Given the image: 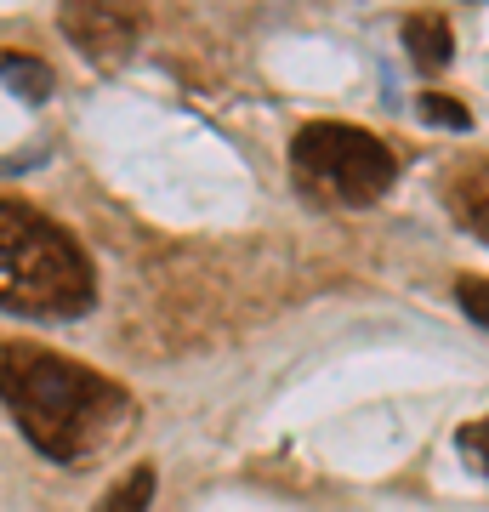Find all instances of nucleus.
I'll return each instance as SVG.
<instances>
[{
    "label": "nucleus",
    "mask_w": 489,
    "mask_h": 512,
    "mask_svg": "<svg viewBox=\"0 0 489 512\" xmlns=\"http://www.w3.org/2000/svg\"><path fill=\"white\" fill-rule=\"evenodd\" d=\"M0 399L12 404V416L40 456L69 461V467H91L131 433V399L109 376L35 342L0 348Z\"/></svg>",
    "instance_id": "f257e3e1"
},
{
    "label": "nucleus",
    "mask_w": 489,
    "mask_h": 512,
    "mask_svg": "<svg viewBox=\"0 0 489 512\" xmlns=\"http://www.w3.org/2000/svg\"><path fill=\"white\" fill-rule=\"evenodd\" d=\"M91 296L86 251L35 205L0 200V308L23 319H80Z\"/></svg>",
    "instance_id": "f03ea898"
},
{
    "label": "nucleus",
    "mask_w": 489,
    "mask_h": 512,
    "mask_svg": "<svg viewBox=\"0 0 489 512\" xmlns=\"http://www.w3.org/2000/svg\"><path fill=\"white\" fill-rule=\"evenodd\" d=\"M290 171H296V183L308 188L313 200L376 205L393 188V177H399V160L370 131L336 126V120H313L290 143Z\"/></svg>",
    "instance_id": "7ed1b4c3"
},
{
    "label": "nucleus",
    "mask_w": 489,
    "mask_h": 512,
    "mask_svg": "<svg viewBox=\"0 0 489 512\" xmlns=\"http://www.w3.org/2000/svg\"><path fill=\"white\" fill-rule=\"evenodd\" d=\"M57 23L74 40V52L86 57V63H97V69H114L137 46V18L120 12V6H91V0H80V6H63Z\"/></svg>",
    "instance_id": "20e7f679"
},
{
    "label": "nucleus",
    "mask_w": 489,
    "mask_h": 512,
    "mask_svg": "<svg viewBox=\"0 0 489 512\" xmlns=\"http://www.w3.org/2000/svg\"><path fill=\"white\" fill-rule=\"evenodd\" d=\"M404 46H410V57H416V69L438 74L444 63H450V52H455L450 23L444 18H410L404 23Z\"/></svg>",
    "instance_id": "39448f33"
},
{
    "label": "nucleus",
    "mask_w": 489,
    "mask_h": 512,
    "mask_svg": "<svg viewBox=\"0 0 489 512\" xmlns=\"http://www.w3.org/2000/svg\"><path fill=\"white\" fill-rule=\"evenodd\" d=\"M0 86L18 92L23 103H46V97H52V69L35 63V57H6V63H0Z\"/></svg>",
    "instance_id": "423d86ee"
},
{
    "label": "nucleus",
    "mask_w": 489,
    "mask_h": 512,
    "mask_svg": "<svg viewBox=\"0 0 489 512\" xmlns=\"http://www.w3.org/2000/svg\"><path fill=\"white\" fill-rule=\"evenodd\" d=\"M455 211H461L467 228L489 245V165H478V171H467V177L455 183Z\"/></svg>",
    "instance_id": "0eeeda50"
},
{
    "label": "nucleus",
    "mask_w": 489,
    "mask_h": 512,
    "mask_svg": "<svg viewBox=\"0 0 489 512\" xmlns=\"http://www.w3.org/2000/svg\"><path fill=\"white\" fill-rule=\"evenodd\" d=\"M154 484H160L154 467H131V473L120 478L103 501H97V512H148V507H154Z\"/></svg>",
    "instance_id": "6e6552de"
},
{
    "label": "nucleus",
    "mask_w": 489,
    "mask_h": 512,
    "mask_svg": "<svg viewBox=\"0 0 489 512\" xmlns=\"http://www.w3.org/2000/svg\"><path fill=\"white\" fill-rule=\"evenodd\" d=\"M421 120L427 126H450V131H467L472 126V114L455 103V97H444V92H427L421 97Z\"/></svg>",
    "instance_id": "1a4fd4ad"
},
{
    "label": "nucleus",
    "mask_w": 489,
    "mask_h": 512,
    "mask_svg": "<svg viewBox=\"0 0 489 512\" xmlns=\"http://www.w3.org/2000/svg\"><path fill=\"white\" fill-rule=\"evenodd\" d=\"M455 302L467 308L472 325L489 330V279H461V285H455Z\"/></svg>",
    "instance_id": "9d476101"
},
{
    "label": "nucleus",
    "mask_w": 489,
    "mask_h": 512,
    "mask_svg": "<svg viewBox=\"0 0 489 512\" xmlns=\"http://www.w3.org/2000/svg\"><path fill=\"white\" fill-rule=\"evenodd\" d=\"M461 450L489 473V421H467V427H461Z\"/></svg>",
    "instance_id": "9b49d317"
}]
</instances>
